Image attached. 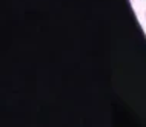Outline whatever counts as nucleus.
Wrapping results in <instances>:
<instances>
[{
	"mask_svg": "<svg viewBox=\"0 0 146 127\" xmlns=\"http://www.w3.org/2000/svg\"><path fill=\"white\" fill-rule=\"evenodd\" d=\"M145 18H146V13H145Z\"/></svg>",
	"mask_w": 146,
	"mask_h": 127,
	"instance_id": "f257e3e1",
	"label": "nucleus"
}]
</instances>
